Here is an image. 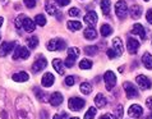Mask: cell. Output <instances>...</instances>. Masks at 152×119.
I'll use <instances>...</instances> for the list:
<instances>
[{
  "label": "cell",
  "mask_w": 152,
  "mask_h": 119,
  "mask_svg": "<svg viewBox=\"0 0 152 119\" xmlns=\"http://www.w3.org/2000/svg\"><path fill=\"white\" fill-rule=\"evenodd\" d=\"M15 119H35L33 105L26 95H20L15 100Z\"/></svg>",
  "instance_id": "obj_1"
},
{
  "label": "cell",
  "mask_w": 152,
  "mask_h": 119,
  "mask_svg": "<svg viewBox=\"0 0 152 119\" xmlns=\"http://www.w3.org/2000/svg\"><path fill=\"white\" fill-rule=\"evenodd\" d=\"M0 119H13L8 96L4 88H0Z\"/></svg>",
  "instance_id": "obj_2"
},
{
  "label": "cell",
  "mask_w": 152,
  "mask_h": 119,
  "mask_svg": "<svg viewBox=\"0 0 152 119\" xmlns=\"http://www.w3.org/2000/svg\"><path fill=\"white\" fill-rule=\"evenodd\" d=\"M65 48H66L65 41H63L61 39H58V37L51 39L48 42V50H50V51H61Z\"/></svg>",
  "instance_id": "obj_3"
},
{
  "label": "cell",
  "mask_w": 152,
  "mask_h": 119,
  "mask_svg": "<svg viewBox=\"0 0 152 119\" xmlns=\"http://www.w3.org/2000/svg\"><path fill=\"white\" fill-rule=\"evenodd\" d=\"M104 81H105V87L107 91H111L116 84V76L113 71H107L104 74Z\"/></svg>",
  "instance_id": "obj_4"
},
{
  "label": "cell",
  "mask_w": 152,
  "mask_h": 119,
  "mask_svg": "<svg viewBox=\"0 0 152 119\" xmlns=\"http://www.w3.org/2000/svg\"><path fill=\"white\" fill-rule=\"evenodd\" d=\"M46 65H48V60H46L45 57H42V55H39L36 59V62L32 64L31 69L33 73H39V72H41L42 69H45Z\"/></svg>",
  "instance_id": "obj_5"
},
{
  "label": "cell",
  "mask_w": 152,
  "mask_h": 119,
  "mask_svg": "<svg viewBox=\"0 0 152 119\" xmlns=\"http://www.w3.org/2000/svg\"><path fill=\"white\" fill-rule=\"evenodd\" d=\"M84 104H86V101L83 99H79V97H72L69 99L68 101V106L70 110H73V112H78V110H81Z\"/></svg>",
  "instance_id": "obj_6"
},
{
  "label": "cell",
  "mask_w": 152,
  "mask_h": 119,
  "mask_svg": "<svg viewBox=\"0 0 152 119\" xmlns=\"http://www.w3.org/2000/svg\"><path fill=\"white\" fill-rule=\"evenodd\" d=\"M115 13L119 18H124L128 13V5L124 0H119L116 4H115Z\"/></svg>",
  "instance_id": "obj_7"
},
{
  "label": "cell",
  "mask_w": 152,
  "mask_h": 119,
  "mask_svg": "<svg viewBox=\"0 0 152 119\" xmlns=\"http://www.w3.org/2000/svg\"><path fill=\"white\" fill-rule=\"evenodd\" d=\"M29 57V50L24 46H17L15 51L13 54V59L14 60H18V59H27Z\"/></svg>",
  "instance_id": "obj_8"
},
{
  "label": "cell",
  "mask_w": 152,
  "mask_h": 119,
  "mask_svg": "<svg viewBox=\"0 0 152 119\" xmlns=\"http://www.w3.org/2000/svg\"><path fill=\"white\" fill-rule=\"evenodd\" d=\"M123 87H124V91H125L126 97H128V99H133V97H137L138 96V91H137V88L134 87L133 83L125 82L123 84Z\"/></svg>",
  "instance_id": "obj_9"
},
{
  "label": "cell",
  "mask_w": 152,
  "mask_h": 119,
  "mask_svg": "<svg viewBox=\"0 0 152 119\" xmlns=\"http://www.w3.org/2000/svg\"><path fill=\"white\" fill-rule=\"evenodd\" d=\"M137 81V83H138V86L142 88V90H150L151 88V81L148 77H146V76H143V74H139L138 77L136 78Z\"/></svg>",
  "instance_id": "obj_10"
},
{
  "label": "cell",
  "mask_w": 152,
  "mask_h": 119,
  "mask_svg": "<svg viewBox=\"0 0 152 119\" xmlns=\"http://www.w3.org/2000/svg\"><path fill=\"white\" fill-rule=\"evenodd\" d=\"M45 9L46 12L50 14V15H58L59 18L61 17V14L59 13V10H58V7H55V4H54V0H46V4H45ZM63 18V17H61Z\"/></svg>",
  "instance_id": "obj_11"
},
{
  "label": "cell",
  "mask_w": 152,
  "mask_h": 119,
  "mask_svg": "<svg viewBox=\"0 0 152 119\" xmlns=\"http://www.w3.org/2000/svg\"><path fill=\"white\" fill-rule=\"evenodd\" d=\"M126 49H128L129 54H137L138 53V49H139V42L133 39V37H129L128 39V42H126Z\"/></svg>",
  "instance_id": "obj_12"
},
{
  "label": "cell",
  "mask_w": 152,
  "mask_h": 119,
  "mask_svg": "<svg viewBox=\"0 0 152 119\" xmlns=\"http://www.w3.org/2000/svg\"><path fill=\"white\" fill-rule=\"evenodd\" d=\"M128 114H129V117L139 118V117H141L142 114H143V109H142V106H141V105H138V104H133V105L129 108Z\"/></svg>",
  "instance_id": "obj_13"
},
{
  "label": "cell",
  "mask_w": 152,
  "mask_h": 119,
  "mask_svg": "<svg viewBox=\"0 0 152 119\" xmlns=\"http://www.w3.org/2000/svg\"><path fill=\"white\" fill-rule=\"evenodd\" d=\"M13 46H14V42H3L0 45V58L7 57L13 50Z\"/></svg>",
  "instance_id": "obj_14"
},
{
  "label": "cell",
  "mask_w": 152,
  "mask_h": 119,
  "mask_svg": "<svg viewBox=\"0 0 152 119\" xmlns=\"http://www.w3.org/2000/svg\"><path fill=\"white\" fill-rule=\"evenodd\" d=\"M54 81H55V77H54L53 73H50V72H48V73L44 74V77H42L41 79V83L44 87H51L54 84Z\"/></svg>",
  "instance_id": "obj_15"
},
{
  "label": "cell",
  "mask_w": 152,
  "mask_h": 119,
  "mask_svg": "<svg viewBox=\"0 0 152 119\" xmlns=\"http://www.w3.org/2000/svg\"><path fill=\"white\" fill-rule=\"evenodd\" d=\"M84 22H86L87 24H90L91 27H94L95 24L97 23V14H96V12H94V10L88 12V13L84 15Z\"/></svg>",
  "instance_id": "obj_16"
},
{
  "label": "cell",
  "mask_w": 152,
  "mask_h": 119,
  "mask_svg": "<svg viewBox=\"0 0 152 119\" xmlns=\"http://www.w3.org/2000/svg\"><path fill=\"white\" fill-rule=\"evenodd\" d=\"M22 27L26 32H33L36 29V23L33 22V21L31 18H28V17H26L22 23Z\"/></svg>",
  "instance_id": "obj_17"
},
{
  "label": "cell",
  "mask_w": 152,
  "mask_h": 119,
  "mask_svg": "<svg viewBox=\"0 0 152 119\" xmlns=\"http://www.w3.org/2000/svg\"><path fill=\"white\" fill-rule=\"evenodd\" d=\"M49 103L51 104L53 106H59L61 103H63V95L60 92H54L51 93V96H50L49 99Z\"/></svg>",
  "instance_id": "obj_18"
},
{
  "label": "cell",
  "mask_w": 152,
  "mask_h": 119,
  "mask_svg": "<svg viewBox=\"0 0 152 119\" xmlns=\"http://www.w3.org/2000/svg\"><path fill=\"white\" fill-rule=\"evenodd\" d=\"M113 49L116 51L118 55H121L124 51V46H123V41L120 40V37H115L113 40Z\"/></svg>",
  "instance_id": "obj_19"
},
{
  "label": "cell",
  "mask_w": 152,
  "mask_h": 119,
  "mask_svg": "<svg viewBox=\"0 0 152 119\" xmlns=\"http://www.w3.org/2000/svg\"><path fill=\"white\" fill-rule=\"evenodd\" d=\"M132 33L133 35H138L142 40H146V31H145V28H143L142 24H139V23L134 24L133 28H132Z\"/></svg>",
  "instance_id": "obj_20"
},
{
  "label": "cell",
  "mask_w": 152,
  "mask_h": 119,
  "mask_svg": "<svg viewBox=\"0 0 152 119\" xmlns=\"http://www.w3.org/2000/svg\"><path fill=\"white\" fill-rule=\"evenodd\" d=\"M142 12H143L142 7L138 5V4H134V5H132V7H130V9H129L130 17H132V18H134V19H138L139 17L142 15Z\"/></svg>",
  "instance_id": "obj_21"
},
{
  "label": "cell",
  "mask_w": 152,
  "mask_h": 119,
  "mask_svg": "<svg viewBox=\"0 0 152 119\" xmlns=\"http://www.w3.org/2000/svg\"><path fill=\"white\" fill-rule=\"evenodd\" d=\"M83 36L86 37L87 40H95L97 37V32H96V29L94 27H87L83 31Z\"/></svg>",
  "instance_id": "obj_22"
},
{
  "label": "cell",
  "mask_w": 152,
  "mask_h": 119,
  "mask_svg": "<svg viewBox=\"0 0 152 119\" xmlns=\"http://www.w3.org/2000/svg\"><path fill=\"white\" fill-rule=\"evenodd\" d=\"M95 104H96L97 108H104V106H106L107 100L102 93H97L96 97H95Z\"/></svg>",
  "instance_id": "obj_23"
},
{
  "label": "cell",
  "mask_w": 152,
  "mask_h": 119,
  "mask_svg": "<svg viewBox=\"0 0 152 119\" xmlns=\"http://www.w3.org/2000/svg\"><path fill=\"white\" fill-rule=\"evenodd\" d=\"M110 9H111V1L110 0H101V10H102V14L109 15L110 14Z\"/></svg>",
  "instance_id": "obj_24"
},
{
  "label": "cell",
  "mask_w": 152,
  "mask_h": 119,
  "mask_svg": "<svg viewBox=\"0 0 152 119\" xmlns=\"http://www.w3.org/2000/svg\"><path fill=\"white\" fill-rule=\"evenodd\" d=\"M53 65H54L55 71H56L60 76L64 74V63H63L60 59H54V60H53Z\"/></svg>",
  "instance_id": "obj_25"
},
{
  "label": "cell",
  "mask_w": 152,
  "mask_h": 119,
  "mask_svg": "<svg viewBox=\"0 0 152 119\" xmlns=\"http://www.w3.org/2000/svg\"><path fill=\"white\" fill-rule=\"evenodd\" d=\"M33 91H35L37 99H39L40 101H42V103H48V101H49L50 96L48 95V93H45L44 91H41L40 88H37V87H35V90H33Z\"/></svg>",
  "instance_id": "obj_26"
},
{
  "label": "cell",
  "mask_w": 152,
  "mask_h": 119,
  "mask_svg": "<svg viewBox=\"0 0 152 119\" xmlns=\"http://www.w3.org/2000/svg\"><path fill=\"white\" fill-rule=\"evenodd\" d=\"M142 63L147 69H152V55L150 53H145L142 57Z\"/></svg>",
  "instance_id": "obj_27"
},
{
  "label": "cell",
  "mask_w": 152,
  "mask_h": 119,
  "mask_svg": "<svg viewBox=\"0 0 152 119\" xmlns=\"http://www.w3.org/2000/svg\"><path fill=\"white\" fill-rule=\"evenodd\" d=\"M13 81H15V82H26V81H28V74L26 73V72H19V73H15L13 74Z\"/></svg>",
  "instance_id": "obj_28"
},
{
  "label": "cell",
  "mask_w": 152,
  "mask_h": 119,
  "mask_svg": "<svg viewBox=\"0 0 152 119\" xmlns=\"http://www.w3.org/2000/svg\"><path fill=\"white\" fill-rule=\"evenodd\" d=\"M66 27H68L70 31H79V29L82 28V23L78 22V21H68Z\"/></svg>",
  "instance_id": "obj_29"
},
{
  "label": "cell",
  "mask_w": 152,
  "mask_h": 119,
  "mask_svg": "<svg viewBox=\"0 0 152 119\" xmlns=\"http://www.w3.org/2000/svg\"><path fill=\"white\" fill-rule=\"evenodd\" d=\"M79 91H81L83 95H90L92 92V86L88 82H83V83H81V86H79Z\"/></svg>",
  "instance_id": "obj_30"
},
{
  "label": "cell",
  "mask_w": 152,
  "mask_h": 119,
  "mask_svg": "<svg viewBox=\"0 0 152 119\" xmlns=\"http://www.w3.org/2000/svg\"><path fill=\"white\" fill-rule=\"evenodd\" d=\"M100 31H101V35H102L104 37H107L113 33V28H111L110 24H102L101 28H100Z\"/></svg>",
  "instance_id": "obj_31"
},
{
  "label": "cell",
  "mask_w": 152,
  "mask_h": 119,
  "mask_svg": "<svg viewBox=\"0 0 152 119\" xmlns=\"http://www.w3.org/2000/svg\"><path fill=\"white\" fill-rule=\"evenodd\" d=\"M27 45H28V48H31V49H36L37 45H39V37L37 36L29 37V39L27 40Z\"/></svg>",
  "instance_id": "obj_32"
},
{
  "label": "cell",
  "mask_w": 152,
  "mask_h": 119,
  "mask_svg": "<svg viewBox=\"0 0 152 119\" xmlns=\"http://www.w3.org/2000/svg\"><path fill=\"white\" fill-rule=\"evenodd\" d=\"M96 113H97V109L96 108H91L87 110V113L84 114V117H83V119H94L95 117H96Z\"/></svg>",
  "instance_id": "obj_33"
},
{
  "label": "cell",
  "mask_w": 152,
  "mask_h": 119,
  "mask_svg": "<svg viewBox=\"0 0 152 119\" xmlns=\"http://www.w3.org/2000/svg\"><path fill=\"white\" fill-rule=\"evenodd\" d=\"M79 68L81 69H90V68H92V62L90 59H82L79 63Z\"/></svg>",
  "instance_id": "obj_34"
},
{
  "label": "cell",
  "mask_w": 152,
  "mask_h": 119,
  "mask_svg": "<svg viewBox=\"0 0 152 119\" xmlns=\"http://www.w3.org/2000/svg\"><path fill=\"white\" fill-rule=\"evenodd\" d=\"M79 54H81V51H79L78 48H69L68 49V57H70V58L77 59L79 57Z\"/></svg>",
  "instance_id": "obj_35"
},
{
  "label": "cell",
  "mask_w": 152,
  "mask_h": 119,
  "mask_svg": "<svg viewBox=\"0 0 152 119\" xmlns=\"http://www.w3.org/2000/svg\"><path fill=\"white\" fill-rule=\"evenodd\" d=\"M35 23L36 24H39V26H45L46 24V18H45V15L44 14H37L36 15V18H35Z\"/></svg>",
  "instance_id": "obj_36"
},
{
  "label": "cell",
  "mask_w": 152,
  "mask_h": 119,
  "mask_svg": "<svg viewBox=\"0 0 152 119\" xmlns=\"http://www.w3.org/2000/svg\"><path fill=\"white\" fill-rule=\"evenodd\" d=\"M97 51H99L97 46H86V48H84V53L87 55H96Z\"/></svg>",
  "instance_id": "obj_37"
},
{
  "label": "cell",
  "mask_w": 152,
  "mask_h": 119,
  "mask_svg": "<svg viewBox=\"0 0 152 119\" xmlns=\"http://www.w3.org/2000/svg\"><path fill=\"white\" fill-rule=\"evenodd\" d=\"M24 18H26V15H24V14H20V15H18V17L15 18V27H17V28H20V27H22V23H23Z\"/></svg>",
  "instance_id": "obj_38"
},
{
  "label": "cell",
  "mask_w": 152,
  "mask_h": 119,
  "mask_svg": "<svg viewBox=\"0 0 152 119\" xmlns=\"http://www.w3.org/2000/svg\"><path fill=\"white\" fill-rule=\"evenodd\" d=\"M74 63H75V59H74V58H70V57H68V58H66V60L64 62V64H65V67L72 68V67L74 65Z\"/></svg>",
  "instance_id": "obj_39"
},
{
  "label": "cell",
  "mask_w": 152,
  "mask_h": 119,
  "mask_svg": "<svg viewBox=\"0 0 152 119\" xmlns=\"http://www.w3.org/2000/svg\"><path fill=\"white\" fill-rule=\"evenodd\" d=\"M79 13H81V10H79L78 8H70L69 9V15L70 17H78Z\"/></svg>",
  "instance_id": "obj_40"
},
{
  "label": "cell",
  "mask_w": 152,
  "mask_h": 119,
  "mask_svg": "<svg viewBox=\"0 0 152 119\" xmlns=\"http://www.w3.org/2000/svg\"><path fill=\"white\" fill-rule=\"evenodd\" d=\"M24 5L29 9H32V8L36 7V0H24Z\"/></svg>",
  "instance_id": "obj_41"
},
{
  "label": "cell",
  "mask_w": 152,
  "mask_h": 119,
  "mask_svg": "<svg viewBox=\"0 0 152 119\" xmlns=\"http://www.w3.org/2000/svg\"><path fill=\"white\" fill-rule=\"evenodd\" d=\"M75 83V78L72 77V76H68V77L65 78V84L66 86H73V84Z\"/></svg>",
  "instance_id": "obj_42"
},
{
  "label": "cell",
  "mask_w": 152,
  "mask_h": 119,
  "mask_svg": "<svg viewBox=\"0 0 152 119\" xmlns=\"http://www.w3.org/2000/svg\"><path fill=\"white\" fill-rule=\"evenodd\" d=\"M116 118H118V119H121V118H123V106H121V105H119V106L116 108Z\"/></svg>",
  "instance_id": "obj_43"
},
{
  "label": "cell",
  "mask_w": 152,
  "mask_h": 119,
  "mask_svg": "<svg viewBox=\"0 0 152 119\" xmlns=\"http://www.w3.org/2000/svg\"><path fill=\"white\" fill-rule=\"evenodd\" d=\"M107 57L111 58V59H114V58H118L119 55L116 54V51H115L114 49H109V50H107Z\"/></svg>",
  "instance_id": "obj_44"
},
{
  "label": "cell",
  "mask_w": 152,
  "mask_h": 119,
  "mask_svg": "<svg viewBox=\"0 0 152 119\" xmlns=\"http://www.w3.org/2000/svg\"><path fill=\"white\" fill-rule=\"evenodd\" d=\"M55 1L58 3L59 7H65V5H68V4L70 3V0H55Z\"/></svg>",
  "instance_id": "obj_45"
},
{
  "label": "cell",
  "mask_w": 152,
  "mask_h": 119,
  "mask_svg": "<svg viewBox=\"0 0 152 119\" xmlns=\"http://www.w3.org/2000/svg\"><path fill=\"white\" fill-rule=\"evenodd\" d=\"M100 119H116V117L114 115L111 113H107V114H104V115H101Z\"/></svg>",
  "instance_id": "obj_46"
},
{
  "label": "cell",
  "mask_w": 152,
  "mask_h": 119,
  "mask_svg": "<svg viewBox=\"0 0 152 119\" xmlns=\"http://www.w3.org/2000/svg\"><path fill=\"white\" fill-rule=\"evenodd\" d=\"M146 19H147V22H148L150 24H152V9H148V12H147Z\"/></svg>",
  "instance_id": "obj_47"
},
{
  "label": "cell",
  "mask_w": 152,
  "mask_h": 119,
  "mask_svg": "<svg viewBox=\"0 0 152 119\" xmlns=\"http://www.w3.org/2000/svg\"><path fill=\"white\" fill-rule=\"evenodd\" d=\"M146 105H147V108H150V109H152V96H150L148 99L146 100Z\"/></svg>",
  "instance_id": "obj_48"
},
{
  "label": "cell",
  "mask_w": 152,
  "mask_h": 119,
  "mask_svg": "<svg viewBox=\"0 0 152 119\" xmlns=\"http://www.w3.org/2000/svg\"><path fill=\"white\" fill-rule=\"evenodd\" d=\"M40 117H41V119H48V114H46V112H41Z\"/></svg>",
  "instance_id": "obj_49"
},
{
  "label": "cell",
  "mask_w": 152,
  "mask_h": 119,
  "mask_svg": "<svg viewBox=\"0 0 152 119\" xmlns=\"http://www.w3.org/2000/svg\"><path fill=\"white\" fill-rule=\"evenodd\" d=\"M61 117H63V114L60 115V114H55V115L53 117V119H61Z\"/></svg>",
  "instance_id": "obj_50"
},
{
  "label": "cell",
  "mask_w": 152,
  "mask_h": 119,
  "mask_svg": "<svg viewBox=\"0 0 152 119\" xmlns=\"http://www.w3.org/2000/svg\"><path fill=\"white\" fill-rule=\"evenodd\" d=\"M3 22H4V18H3V17H0V27L3 26Z\"/></svg>",
  "instance_id": "obj_51"
},
{
  "label": "cell",
  "mask_w": 152,
  "mask_h": 119,
  "mask_svg": "<svg viewBox=\"0 0 152 119\" xmlns=\"http://www.w3.org/2000/svg\"><path fill=\"white\" fill-rule=\"evenodd\" d=\"M119 72H120V73H123V72H124V68L120 67V68H119Z\"/></svg>",
  "instance_id": "obj_52"
},
{
  "label": "cell",
  "mask_w": 152,
  "mask_h": 119,
  "mask_svg": "<svg viewBox=\"0 0 152 119\" xmlns=\"http://www.w3.org/2000/svg\"><path fill=\"white\" fill-rule=\"evenodd\" d=\"M146 119H152V113H151V114H150V115H148V117H147Z\"/></svg>",
  "instance_id": "obj_53"
},
{
  "label": "cell",
  "mask_w": 152,
  "mask_h": 119,
  "mask_svg": "<svg viewBox=\"0 0 152 119\" xmlns=\"http://www.w3.org/2000/svg\"><path fill=\"white\" fill-rule=\"evenodd\" d=\"M69 119H79L78 117H73V118H69Z\"/></svg>",
  "instance_id": "obj_54"
},
{
  "label": "cell",
  "mask_w": 152,
  "mask_h": 119,
  "mask_svg": "<svg viewBox=\"0 0 152 119\" xmlns=\"http://www.w3.org/2000/svg\"><path fill=\"white\" fill-rule=\"evenodd\" d=\"M145 1H148V0H145Z\"/></svg>",
  "instance_id": "obj_55"
},
{
  "label": "cell",
  "mask_w": 152,
  "mask_h": 119,
  "mask_svg": "<svg viewBox=\"0 0 152 119\" xmlns=\"http://www.w3.org/2000/svg\"><path fill=\"white\" fill-rule=\"evenodd\" d=\"M0 39H1V36H0Z\"/></svg>",
  "instance_id": "obj_56"
}]
</instances>
